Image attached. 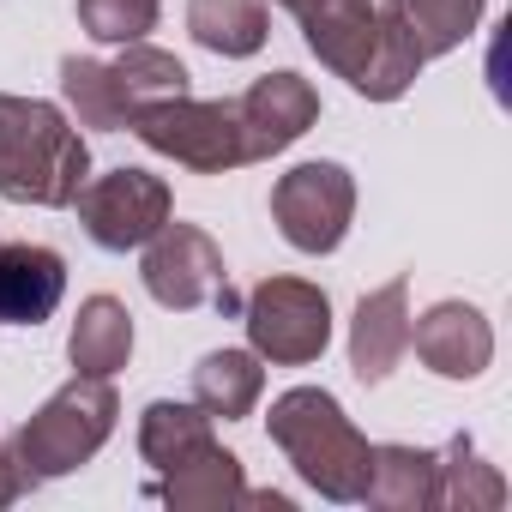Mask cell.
Masks as SVG:
<instances>
[{
	"label": "cell",
	"mask_w": 512,
	"mask_h": 512,
	"mask_svg": "<svg viewBox=\"0 0 512 512\" xmlns=\"http://www.w3.org/2000/svg\"><path fill=\"white\" fill-rule=\"evenodd\" d=\"M67 296V260L43 241H0V326H43Z\"/></svg>",
	"instance_id": "13"
},
{
	"label": "cell",
	"mask_w": 512,
	"mask_h": 512,
	"mask_svg": "<svg viewBox=\"0 0 512 512\" xmlns=\"http://www.w3.org/2000/svg\"><path fill=\"white\" fill-rule=\"evenodd\" d=\"M241 326H247L260 362L308 368L332 344V296L308 278H266L241 302Z\"/></svg>",
	"instance_id": "5"
},
{
	"label": "cell",
	"mask_w": 512,
	"mask_h": 512,
	"mask_svg": "<svg viewBox=\"0 0 512 512\" xmlns=\"http://www.w3.org/2000/svg\"><path fill=\"white\" fill-rule=\"evenodd\" d=\"M19 500V482H13V470H7V458H0V506H13Z\"/></svg>",
	"instance_id": "25"
},
{
	"label": "cell",
	"mask_w": 512,
	"mask_h": 512,
	"mask_svg": "<svg viewBox=\"0 0 512 512\" xmlns=\"http://www.w3.org/2000/svg\"><path fill=\"white\" fill-rule=\"evenodd\" d=\"M386 7L404 19V31L416 37L422 61H440L452 49H464V37L482 19V0H386Z\"/></svg>",
	"instance_id": "22"
},
{
	"label": "cell",
	"mask_w": 512,
	"mask_h": 512,
	"mask_svg": "<svg viewBox=\"0 0 512 512\" xmlns=\"http://www.w3.org/2000/svg\"><path fill=\"white\" fill-rule=\"evenodd\" d=\"M266 434L284 446V458L296 464V476L314 494H326L338 506L362 500V488H368V440L326 386H290L272 404Z\"/></svg>",
	"instance_id": "3"
},
{
	"label": "cell",
	"mask_w": 512,
	"mask_h": 512,
	"mask_svg": "<svg viewBox=\"0 0 512 512\" xmlns=\"http://www.w3.org/2000/svg\"><path fill=\"white\" fill-rule=\"evenodd\" d=\"M410 350L440 380H476L494 362V326L470 302H434L422 320H410Z\"/></svg>",
	"instance_id": "12"
},
{
	"label": "cell",
	"mask_w": 512,
	"mask_h": 512,
	"mask_svg": "<svg viewBox=\"0 0 512 512\" xmlns=\"http://www.w3.org/2000/svg\"><path fill=\"white\" fill-rule=\"evenodd\" d=\"M296 13L308 49L320 55V67H332L338 79H362L374 43H380V7L374 0H278Z\"/></svg>",
	"instance_id": "11"
},
{
	"label": "cell",
	"mask_w": 512,
	"mask_h": 512,
	"mask_svg": "<svg viewBox=\"0 0 512 512\" xmlns=\"http://www.w3.org/2000/svg\"><path fill=\"white\" fill-rule=\"evenodd\" d=\"M79 25L97 43H145L157 31V0H79Z\"/></svg>",
	"instance_id": "24"
},
{
	"label": "cell",
	"mask_w": 512,
	"mask_h": 512,
	"mask_svg": "<svg viewBox=\"0 0 512 512\" xmlns=\"http://www.w3.org/2000/svg\"><path fill=\"white\" fill-rule=\"evenodd\" d=\"M356 217V181L344 163H296L272 187V223L296 253H332L344 247Z\"/></svg>",
	"instance_id": "9"
},
{
	"label": "cell",
	"mask_w": 512,
	"mask_h": 512,
	"mask_svg": "<svg viewBox=\"0 0 512 512\" xmlns=\"http://www.w3.org/2000/svg\"><path fill=\"white\" fill-rule=\"evenodd\" d=\"M91 181V151L79 127L43 97L0 91V199L13 205H73Z\"/></svg>",
	"instance_id": "1"
},
{
	"label": "cell",
	"mask_w": 512,
	"mask_h": 512,
	"mask_svg": "<svg viewBox=\"0 0 512 512\" xmlns=\"http://www.w3.org/2000/svg\"><path fill=\"white\" fill-rule=\"evenodd\" d=\"M157 157H175L193 175H229L247 163V139H241V115L235 103H199V97H169L151 103L127 121Z\"/></svg>",
	"instance_id": "7"
},
{
	"label": "cell",
	"mask_w": 512,
	"mask_h": 512,
	"mask_svg": "<svg viewBox=\"0 0 512 512\" xmlns=\"http://www.w3.org/2000/svg\"><path fill=\"white\" fill-rule=\"evenodd\" d=\"M205 446H211V416L199 404H175V398L145 404V416H139V458L151 470H175V464H187Z\"/></svg>",
	"instance_id": "20"
},
{
	"label": "cell",
	"mask_w": 512,
	"mask_h": 512,
	"mask_svg": "<svg viewBox=\"0 0 512 512\" xmlns=\"http://www.w3.org/2000/svg\"><path fill=\"white\" fill-rule=\"evenodd\" d=\"M115 416H121V398L109 380H91V374H73L7 446H0V458H7L19 494L55 482V476H73L79 464H91L103 452V440L115 434Z\"/></svg>",
	"instance_id": "2"
},
{
	"label": "cell",
	"mask_w": 512,
	"mask_h": 512,
	"mask_svg": "<svg viewBox=\"0 0 512 512\" xmlns=\"http://www.w3.org/2000/svg\"><path fill=\"white\" fill-rule=\"evenodd\" d=\"M368 506L380 512H434L440 500V452L422 446H368Z\"/></svg>",
	"instance_id": "15"
},
{
	"label": "cell",
	"mask_w": 512,
	"mask_h": 512,
	"mask_svg": "<svg viewBox=\"0 0 512 512\" xmlns=\"http://www.w3.org/2000/svg\"><path fill=\"white\" fill-rule=\"evenodd\" d=\"M67 356H73V368L91 374V380L121 374L127 356H133V314H127L115 296H91V302H79V320H73Z\"/></svg>",
	"instance_id": "17"
},
{
	"label": "cell",
	"mask_w": 512,
	"mask_h": 512,
	"mask_svg": "<svg viewBox=\"0 0 512 512\" xmlns=\"http://www.w3.org/2000/svg\"><path fill=\"white\" fill-rule=\"evenodd\" d=\"M61 97L79 115V127L121 133L139 109L169 103V97H187V67L169 49H151V43H127L121 61L67 55L61 61Z\"/></svg>",
	"instance_id": "4"
},
{
	"label": "cell",
	"mask_w": 512,
	"mask_h": 512,
	"mask_svg": "<svg viewBox=\"0 0 512 512\" xmlns=\"http://www.w3.org/2000/svg\"><path fill=\"white\" fill-rule=\"evenodd\" d=\"M139 278H145L157 308H175V314H193V308L241 314V296L229 290V272H223V247L199 223H163L145 241Z\"/></svg>",
	"instance_id": "6"
},
{
	"label": "cell",
	"mask_w": 512,
	"mask_h": 512,
	"mask_svg": "<svg viewBox=\"0 0 512 512\" xmlns=\"http://www.w3.org/2000/svg\"><path fill=\"white\" fill-rule=\"evenodd\" d=\"M187 31L199 49H211L223 61H247V55L266 49L272 19H266V0H193Z\"/></svg>",
	"instance_id": "19"
},
{
	"label": "cell",
	"mask_w": 512,
	"mask_h": 512,
	"mask_svg": "<svg viewBox=\"0 0 512 512\" xmlns=\"http://www.w3.org/2000/svg\"><path fill=\"white\" fill-rule=\"evenodd\" d=\"M247 500V476H241V458L223 452L217 440L205 452H193L187 464L163 470V506L175 512H229Z\"/></svg>",
	"instance_id": "16"
},
{
	"label": "cell",
	"mask_w": 512,
	"mask_h": 512,
	"mask_svg": "<svg viewBox=\"0 0 512 512\" xmlns=\"http://www.w3.org/2000/svg\"><path fill=\"white\" fill-rule=\"evenodd\" d=\"M422 67H428V61H422L416 37L404 31V19H398L392 7H380V43H374L368 67H362L356 91H362L368 103H398V97L416 85V73H422Z\"/></svg>",
	"instance_id": "21"
},
{
	"label": "cell",
	"mask_w": 512,
	"mask_h": 512,
	"mask_svg": "<svg viewBox=\"0 0 512 512\" xmlns=\"http://www.w3.org/2000/svg\"><path fill=\"white\" fill-rule=\"evenodd\" d=\"M266 392V368L253 350H211L199 368H193V404L217 422H241L253 416V404H260Z\"/></svg>",
	"instance_id": "18"
},
{
	"label": "cell",
	"mask_w": 512,
	"mask_h": 512,
	"mask_svg": "<svg viewBox=\"0 0 512 512\" xmlns=\"http://www.w3.org/2000/svg\"><path fill=\"white\" fill-rule=\"evenodd\" d=\"M434 506H446V512H494V506H506V482H500L494 464L476 458L470 434H458L446 446V458H440V500Z\"/></svg>",
	"instance_id": "23"
},
{
	"label": "cell",
	"mask_w": 512,
	"mask_h": 512,
	"mask_svg": "<svg viewBox=\"0 0 512 512\" xmlns=\"http://www.w3.org/2000/svg\"><path fill=\"white\" fill-rule=\"evenodd\" d=\"M410 356V284L392 278L380 284L374 296L356 302V320H350V368L362 386H380L392 380V368Z\"/></svg>",
	"instance_id": "14"
},
{
	"label": "cell",
	"mask_w": 512,
	"mask_h": 512,
	"mask_svg": "<svg viewBox=\"0 0 512 512\" xmlns=\"http://www.w3.org/2000/svg\"><path fill=\"white\" fill-rule=\"evenodd\" d=\"M85 235L103 247V253H127V247H145L163 223H169V181L151 175V169H109V175H91L73 199Z\"/></svg>",
	"instance_id": "8"
},
{
	"label": "cell",
	"mask_w": 512,
	"mask_h": 512,
	"mask_svg": "<svg viewBox=\"0 0 512 512\" xmlns=\"http://www.w3.org/2000/svg\"><path fill=\"white\" fill-rule=\"evenodd\" d=\"M235 115H241L247 163H260V157L290 151L320 121V91L302 73H266V79L247 85V97H235Z\"/></svg>",
	"instance_id": "10"
}]
</instances>
